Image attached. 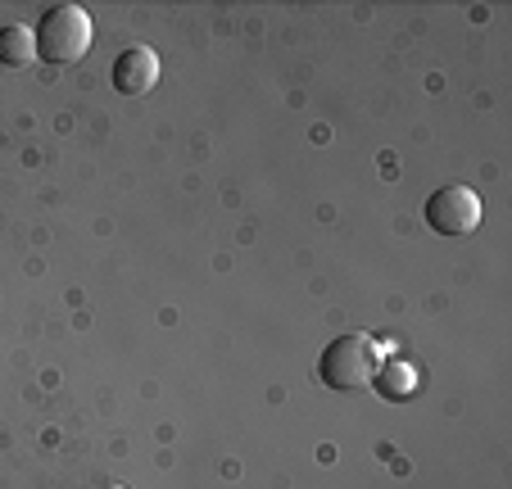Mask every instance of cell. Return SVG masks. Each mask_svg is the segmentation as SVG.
I'll return each instance as SVG.
<instances>
[{
    "mask_svg": "<svg viewBox=\"0 0 512 489\" xmlns=\"http://www.w3.org/2000/svg\"><path fill=\"white\" fill-rule=\"evenodd\" d=\"M32 32H37V55L46 59V64H78L91 50V37H96L91 14L82 10V5H73V0L50 5Z\"/></svg>",
    "mask_w": 512,
    "mask_h": 489,
    "instance_id": "1",
    "label": "cell"
},
{
    "mask_svg": "<svg viewBox=\"0 0 512 489\" xmlns=\"http://www.w3.org/2000/svg\"><path fill=\"white\" fill-rule=\"evenodd\" d=\"M318 376L331 390H368L372 376H377V345L368 336H336L318 358Z\"/></svg>",
    "mask_w": 512,
    "mask_h": 489,
    "instance_id": "2",
    "label": "cell"
},
{
    "mask_svg": "<svg viewBox=\"0 0 512 489\" xmlns=\"http://www.w3.org/2000/svg\"><path fill=\"white\" fill-rule=\"evenodd\" d=\"M426 227L440 236H472L481 227V200L467 186H440L426 200Z\"/></svg>",
    "mask_w": 512,
    "mask_h": 489,
    "instance_id": "3",
    "label": "cell"
},
{
    "mask_svg": "<svg viewBox=\"0 0 512 489\" xmlns=\"http://www.w3.org/2000/svg\"><path fill=\"white\" fill-rule=\"evenodd\" d=\"M159 82V55L150 46H127L114 59V91L123 96H145Z\"/></svg>",
    "mask_w": 512,
    "mask_h": 489,
    "instance_id": "4",
    "label": "cell"
},
{
    "mask_svg": "<svg viewBox=\"0 0 512 489\" xmlns=\"http://www.w3.org/2000/svg\"><path fill=\"white\" fill-rule=\"evenodd\" d=\"M37 59V32L28 28V23H5L0 28V64L10 68H23Z\"/></svg>",
    "mask_w": 512,
    "mask_h": 489,
    "instance_id": "5",
    "label": "cell"
},
{
    "mask_svg": "<svg viewBox=\"0 0 512 489\" xmlns=\"http://www.w3.org/2000/svg\"><path fill=\"white\" fill-rule=\"evenodd\" d=\"M372 390L381 394V399H390V403H399V399H413L417 394V372L408 363H386V367H377V376H372Z\"/></svg>",
    "mask_w": 512,
    "mask_h": 489,
    "instance_id": "6",
    "label": "cell"
},
{
    "mask_svg": "<svg viewBox=\"0 0 512 489\" xmlns=\"http://www.w3.org/2000/svg\"><path fill=\"white\" fill-rule=\"evenodd\" d=\"M105 489H127V485H105Z\"/></svg>",
    "mask_w": 512,
    "mask_h": 489,
    "instance_id": "7",
    "label": "cell"
}]
</instances>
